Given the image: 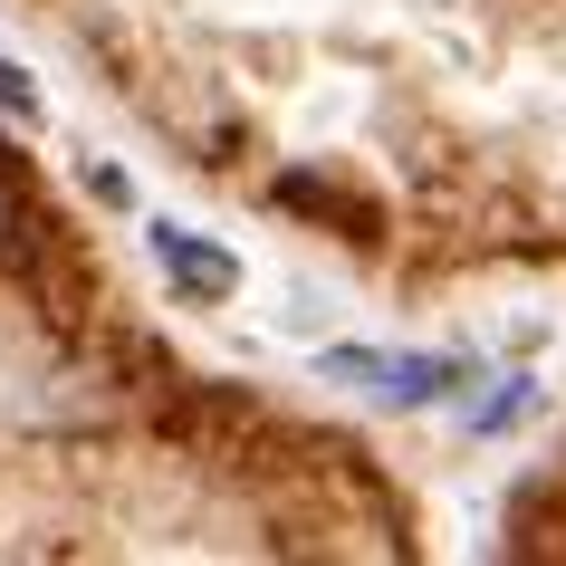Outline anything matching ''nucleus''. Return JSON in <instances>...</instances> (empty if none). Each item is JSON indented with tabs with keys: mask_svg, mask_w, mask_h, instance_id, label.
Segmentation results:
<instances>
[{
	"mask_svg": "<svg viewBox=\"0 0 566 566\" xmlns=\"http://www.w3.org/2000/svg\"><path fill=\"white\" fill-rule=\"evenodd\" d=\"M317 375L375 394V403H394V413H422V403H442V394L461 385V365H451V356H375V346H327Z\"/></svg>",
	"mask_w": 566,
	"mask_h": 566,
	"instance_id": "obj_1",
	"label": "nucleus"
},
{
	"mask_svg": "<svg viewBox=\"0 0 566 566\" xmlns=\"http://www.w3.org/2000/svg\"><path fill=\"white\" fill-rule=\"evenodd\" d=\"M154 260H164V279H174L182 298H231V289H240V260H231V250H211V240L174 231V221H154Z\"/></svg>",
	"mask_w": 566,
	"mask_h": 566,
	"instance_id": "obj_2",
	"label": "nucleus"
},
{
	"mask_svg": "<svg viewBox=\"0 0 566 566\" xmlns=\"http://www.w3.org/2000/svg\"><path fill=\"white\" fill-rule=\"evenodd\" d=\"M528 403H537V385H528V375H509V385H500V394H490V403L471 413V432H509V422L528 413Z\"/></svg>",
	"mask_w": 566,
	"mask_h": 566,
	"instance_id": "obj_3",
	"label": "nucleus"
},
{
	"mask_svg": "<svg viewBox=\"0 0 566 566\" xmlns=\"http://www.w3.org/2000/svg\"><path fill=\"white\" fill-rule=\"evenodd\" d=\"M0 116H20V125H39V87L20 77V67L0 59Z\"/></svg>",
	"mask_w": 566,
	"mask_h": 566,
	"instance_id": "obj_4",
	"label": "nucleus"
},
{
	"mask_svg": "<svg viewBox=\"0 0 566 566\" xmlns=\"http://www.w3.org/2000/svg\"><path fill=\"white\" fill-rule=\"evenodd\" d=\"M10 221H20V211H10V192H0V240H10Z\"/></svg>",
	"mask_w": 566,
	"mask_h": 566,
	"instance_id": "obj_5",
	"label": "nucleus"
}]
</instances>
